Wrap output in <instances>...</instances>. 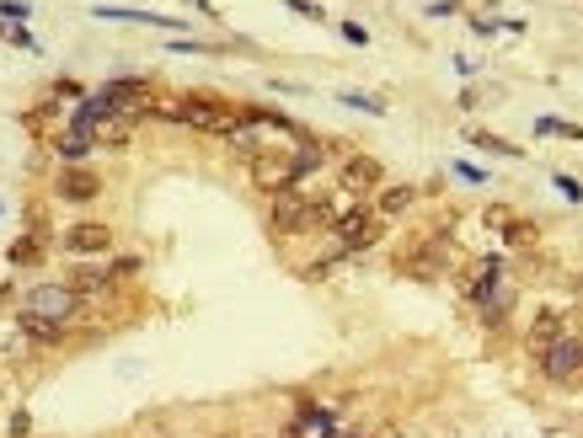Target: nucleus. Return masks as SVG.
Segmentation results:
<instances>
[{
	"instance_id": "1",
	"label": "nucleus",
	"mask_w": 583,
	"mask_h": 438,
	"mask_svg": "<svg viewBox=\"0 0 583 438\" xmlns=\"http://www.w3.org/2000/svg\"><path fill=\"white\" fill-rule=\"evenodd\" d=\"M177 123H182V129H198V134L225 139L241 123V102L209 97V91H182V97H177Z\"/></svg>"
},
{
	"instance_id": "2",
	"label": "nucleus",
	"mask_w": 583,
	"mask_h": 438,
	"mask_svg": "<svg viewBox=\"0 0 583 438\" xmlns=\"http://www.w3.org/2000/svg\"><path fill=\"white\" fill-rule=\"evenodd\" d=\"M97 97L107 113H129V118H150V107H156V81L150 75H113L107 86H97Z\"/></svg>"
},
{
	"instance_id": "3",
	"label": "nucleus",
	"mask_w": 583,
	"mask_h": 438,
	"mask_svg": "<svg viewBox=\"0 0 583 438\" xmlns=\"http://www.w3.org/2000/svg\"><path fill=\"white\" fill-rule=\"evenodd\" d=\"M380 236H386V219H380V214L370 209V203H348V209L332 219V241L343 246L348 257L364 252V246H375Z\"/></svg>"
},
{
	"instance_id": "4",
	"label": "nucleus",
	"mask_w": 583,
	"mask_h": 438,
	"mask_svg": "<svg viewBox=\"0 0 583 438\" xmlns=\"http://www.w3.org/2000/svg\"><path fill=\"white\" fill-rule=\"evenodd\" d=\"M444 262H450V241H444V236H418V241L396 246L391 268L402 278H423V284H428V278L444 273Z\"/></svg>"
},
{
	"instance_id": "5",
	"label": "nucleus",
	"mask_w": 583,
	"mask_h": 438,
	"mask_svg": "<svg viewBox=\"0 0 583 438\" xmlns=\"http://www.w3.org/2000/svg\"><path fill=\"white\" fill-rule=\"evenodd\" d=\"M268 230L273 236H311V193L305 187H284V193H268Z\"/></svg>"
},
{
	"instance_id": "6",
	"label": "nucleus",
	"mask_w": 583,
	"mask_h": 438,
	"mask_svg": "<svg viewBox=\"0 0 583 438\" xmlns=\"http://www.w3.org/2000/svg\"><path fill=\"white\" fill-rule=\"evenodd\" d=\"M81 305L86 300L70 284H33L22 294V310H33V316H43V321H59V326L81 321Z\"/></svg>"
},
{
	"instance_id": "7",
	"label": "nucleus",
	"mask_w": 583,
	"mask_h": 438,
	"mask_svg": "<svg viewBox=\"0 0 583 438\" xmlns=\"http://www.w3.org/2000/svg\"><path fill=\"white\" fill-rule=\"evenodd\" d=\"M535 364H541V374L551 385H578L583 380V337H573V332L557 337L541 358H535Z\"/></svg>"
},
{
	"instance_id": "8",
	"label": "nucleus",
	"mask_w": 583,
	"mask_h": 438,
	"mask_svg": "<svg viewBox=\"0 0 583 438\" xmlns=\"http://www.w3.org/2000/svg\"><path fill=\"white\" fill-rule=\"evenodd\" d=\"M380 182H386L380 155L354 150V155H343V161H337V187H343V193H380Z\"/></svg>"
},
{
	"instance_id": "9",
	"label": "nucleus",
	"mask_w": 583,
	"mask_h": 438,
	"mask_svg": "<svg viewBox=\"0 0 583 438\" xmlns=\"http://www.w3.org/2000/svg\"><path fill=\"white\" fill-rule=\"evenodd\" d=\"M59 246H65L70 257H102V252H113V230H107L102 219H75L65 236H59Z\"/></svg>"
},
{
	"instance_id": "10",
	"label": "nucleus",
	"mask_w": 583,
	"mask_h": 438,
	"mask_svg": "<svg viewBox=\"0 0 583 438\" xmlns=\"http://www.w3.org/2000/svg\"><path fill=\"white\" fill-rule=\"evenodd\" d=\"M54 198L59 203H91V198H102V177L91 166H65L54 177Z\"/></svg>"
},
{
	"instance_id": "11",
	"label": "nucleus",
	"mask_w": 583,
	"mask_h": 438,
	"mask_svg": "<svg viewBox=\"0 0 583 438\" xmlns=\"http://www.w3.org/2000/svg\"><path fill=\"white\" fill-rule=\"evenodd\" d=\"M252 182L263 187V193H284V187H295V177H289V150H257L252 155Z\"/></svg>"
},
{
	"instance_id": "12",
	"label": "nucleus",
	"mask_w": 583,
	"mask_h": 438,
	"mask_svg": "<svg viewBox=\"0 0 583 438\" xmlns=\"http://www.w3.org/2000/svg\"><path fill=\"white\" fill-rule=\"evenodd\" d=\"M49 225H43V219H33V225L22 230L17 241H11V252H6V262L11 268H33V262H43V252H49Z\"/></svg>"
},
{
	"instance_id": "13",
	"label": "nucleus",
	"mask_w": 583,
	"mask_h": 438,
	"mask_svg": "<svg viewBox=\"0 0 583 438\" xmlns=\"http://www.w3.org/2000/svg\"><path fill=\"white\" fill-rule=\"evenodd\" d=\"M102 22H140V27H161V33H188L182 17H166V11H140V6H97Z\"/></svg>"
},
{
	"instance_id": "14",
	"label": "nucleus",
	"mask_w": 583,
	"mask_h": 438,
	"mask_svg": "<svg viewBox=\"0 0 583 438\" xmlns=\"http://www.w3.org/2000/svg\"><path fill=\"white\" fill-rule=\"evenodd\" d=\"M557 337H567V316H557V310H541V316L530 321V332H525V348L541 358Z\"/></svg>"
},
{
	"instance_id": "15",
	"label": "nucleus",
	"mask_w": 583,
	"mask_h": 438,
	"mask_svg": "<svg viewBox=\"0 0 583 438\" xmlns=\"http://www.w3.org/2000/svg\"><path fill=\"white\" fill-rule=\"evenodd\" d=\"M412 203H418V187H412V182H396V187H380L370 209H375L380 219H402Z\"/></svg>"
},
{
	"instance_id": "16",
	"label": "nucleus",
	"mask_w": 583,
	"mask_h": 438,
	"mask_svg": "<svg viewBox=\"0 0 583 438\" xmlns=\"http://www.w3.org/2000/svg\"><path fill=\"white\" fill-rule=\"evenodd\" d=\"M477 310H482V326H487V332H503V321H509V310H514V284H509V278H498V289L487 294Z\"/></svg>"
},
{
	"instance_id": "17",
	"label": "nucleus",
	"mask_w": 583,
	"mask_h": 438,
	"mask_svg": "<svg viewBox=\"0 0 583 438\" xmlns=\"http://www.w3.org/2000/svg\"><path fill=\"white\" fill-rule=\"evenodd\" d=\"M17 332H22L27 342H43V348H59L70 326H59V321H43V316H33V310H17Z\"/></svg>"
},
{
	"instance_id": "18",
	"label": "nucleus",
	"mask_w": 583,
	"mask_h": 438,
	"mask_svg": "<svg viewBox=\"0 0 583 438\" xmlns=\"http://www.w3.org/2000/svg\"><path fill=\"white\" fill-rule=\"evenodd\" d=\"M65 284H70L75 294H81V300H97V294L113 289V273H107V268H86V262L75 257V273L65 278Z\"/></svg>"
},
{
	"instance_id": "19",
	"label": "nucleus",
	"mask_w": 583,
	"mask_h": 438,
	"mask_svg": "<svg viewBox=\"0 0 583 438\" xmlns=\"http://www.w3.org/2000/svg\"><path fill=\"white\" fill-rule=\"evenodd\" d=\"M134 123H140V118H129V113H113V118H102L97 129H91V139H97V145H113V150H124L129 139H134Z\"/></svg>"
},
{
	"instance_id": "20",
	"label": "nucleus",
	"mask_w": 583,
	"mask_h": 438,
	"mask_svg": "<svg viewBox=\"0 0 583 438\" xmlns=\"http://www.w3.org/2000/svg\"><path fill=\"white\" fill-rule=\"evenodd\" d=\"M54 150H59V161H65V166H86V155L91 150H97V139H91V134H59L54 139Z\"/></svg>"
},
{
	"instance_id": "21",
	"label": "nucleus",
	"mask_w": 583,
	"mask_h": 438,
	"mask_svg": "<svg viewBox=\"0 0 583 438\" xmlns=\"http://www.w3.org/2000/svg\"><path fill=\"white\" fill-rule=\"evenodd\" d=\"M466 145H477V150H487V155H509V161H525V150L509 145L503 134H487V129H466Z\"/></svg>"
},
{
	"instance_id": "22",
	"label": "nucleus",
	"mask_w": 583,
	"mask_h": 438,
	"mask_svg": "<svg viewBox=\"0 0 583 438\" xmlns=\"http://www.w3.org/2000/svg\"><path fill=\"white\" fill-rule=\"evenodd\" d=\"M503 241L519 246V252H530V246H541V225H535V219H514V214H509V225H503Z\"/></svg>"
},
{
	"instance_id": "23",
	"label": "nucleus",
	"mask_w": 583,
	"mask_h": 438,
	"mask_svg": "<svg viewBox=\"0 0 583 438\" xmlns=\"http://www.w3.org/2000/svg\"><path fill=\"white\" fill-rule=\"evenodd\" d=\"M337 102L343 107H359V113H386V97H370V91H337Z\"/></svg>"
},
{
	"instance_id": "24",
	"label": "nucleus",
	"mask_w": 583,
	"mask_h": 438,
	"mask_svg": "<svg viewBox=\"0 0 583 438\" xmlns=\"http://www.w3.org/2000/svg\"><path fill=\"white\" fill-rule=\"evenodd\" d=\"M535 134H557V139H583L578 123H567V118H535Z\"/></svg>"
},
{
	"instance_id": "25",
	"label": "nucleus",
	"mask_w": 583,
	"mask_h": 438,
	"mask_svg": "<svg viewBox=\"0 0 583 438\" xmlns=\"http://www.w3.org/2000/svg\"><path fill=\"white\" fill-rule=\"evenodd\" d=\"M49 118H59V97H54V91H49V97H43V102H38L33 113L22 118V123H27V129H43V123H49Z\"/></svg>"
},
{
	"instance_id": "26",
	"label": "nucleus",
	"mask_w": 583,
	"mask_h": 438,
	"mask_svg": "<svg viewBox=\"0 0 583 438\" xmlns=\"http://www.w3.org/2000/svg\"><path fill=\"white\" fill-rule=\"evenodd\" d=\"M107 273H113V284H124V278L140 273V257H113V262H107Z\"/></svg>"
},
{
	"instance_id": "27",
	"label": "nucleus",
	"mask_w": 583,
	"mask_h": 438,
	"mask_svg": "<svg viewBox=\"0 0 583 438\" xmlns=\"http://www.w3.org/2000/svg\"><path fill=\"white\" fill-rule=\"evenodd\" d=\"M54 97H59V102H81V97H86V86H81V81H70V75H59V81H54Z\"/></svg>"
},
{
	"instance_id": "28",
	"label": "nucleus",
	"mask_w": 583,
	"mask_h": 438,
	"mask_svg": "<svg viewBox=\"0 0 583 438\" xmlns=\"http://www.w3.org/2000/svg\"><path fill=\"white\" fill-rule=\"evenodd\" d=\"M289 11H295V17H305V22H327V11L316 6V0H284Z\"/></svg>"
},
{
	"instance_id": "29",
	"label": "nucleus",
	"mask_w": 583,
	"mask_h": 438,
	"mask_svg": "<svg viewBox=\"0 0 583 438\" xmlns=\"http://www.w3.org/2000/svg\"><path fill=\"white\" fill-rule=\"evenodd\" d=\"M0 38H6V43H17V49H38V38L27 33V27H0Z\"/></svg>"
},
{
	"instance_id": "30",
	"label": "nucleus",
	"mask_w": 583,
	"mask_h": 438,
	"mask_svg": "<svg viewBox=\"0 0 583 438\" xmlns=\"http://www.w3.org/2000/svg\"><path fill=\"white\" fill-rule=\"evenodd\" d=\"M337 33H343L348 43H354V49H364V43H370V33H364L359 22H337Z\"/></svg>"
},
{
	"instance_id": "31",
	"label": "nucleus",
	"mask_w": 583,
	"mask_h": 438,
	"mask_svg": "<svg viewBox=\"0 0 583 438\" xmlns=\"http://www.w3.org/2000/svg\"><path fill=\"white\" fill-rule=\"evenodd\" d=\"M0 17H6V22H27L33 11H27L22 0H0Z\"/></svg>"
},
{
	"instance_id": "32",
	"label": "nucleus",
	"mask_w": 583,
	"mask_h": 438,
	"mask_svg": "<svg viewBox=\"0 0 583 438\" xmlns=\"http://www.w3.org/2000/svg\"><path fill=\"white\" fill-rule=\"evenodd\" d=\"M27 433H33V417H27V412H11V438H27Z\"/></svg>"
},
{
	"instance_id": "33",
	"label": "nucleus",
	"mask_w": 583,
	"mask_h": 438,
	"mask_svg": "<svg viewBox=\"0 0 583 438\" xmlns=\"http://www.w3.org/2000/svg\"><path fill=\"white\" fill-rule=\"evenodd\" d=\"M557 193H562V198H573V203H583V187H578L573 177H557Z\"/></svg>"
},
{
	"instance_id": "34",
	"label": "nucleus",
	"mask_w": 583,
	"mask_h": 438,
	"mask_svg": "<svg viewBox=\"0 0 583 438\" xmlns=\"http://www.w3.org/2000/svg\"><path fill=\"white\" fill-rule=\"evenodd\" d=\"M455 171H460V177H466V182H487V171H482V166H466V161H460Z\"/></svg>"
},
{
	"instance_id": "35",
	"label": "nucleus",
	"mask_w": 583,
	"mask_h": 438,
	"mask_svg": "<svg viewBox=\"0 0 583 438\" xmlns=\"http://www.w3.org/2000/svg\"><path fill=\"white\" fill-rule=\"evenodd\" d=\"M188 6H193V11H204V17L214 22V6H209V0H188Z\"/></svg>"
}]
</instances>
